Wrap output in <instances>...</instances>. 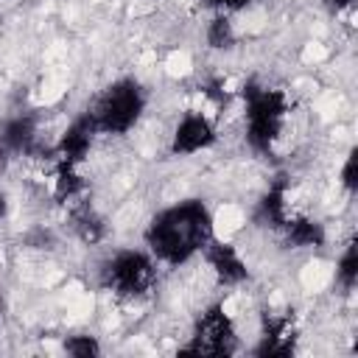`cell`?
Returning <instances> with one entry per match:
<instances>
[{"mask_svg":"<svg viewBox=\"0 0 358 358\" xmlns=\"http://www.w3.org/2000/svg\"><path fill=\"white\" fill-rule=\"evenodd\" d=\"M101 280L112 294L134 299V296H143L145 291H151V285L157 280V266H154L151 255L137 252V249H123L103 263Z\"/></svg>","mask_w":358,"mask_h":358,"instance_id":"cell-4","label":"cell"},{"mask_svg":"<svg viewBox=\"0 0 358 358\" xmlns=\"http://www.w3.org/2000/svg\"><path fill=\"white\" fill-rule=\"evenodd\" d=\"M95 134H98V129H95L92 117H90V115H81L78 120H73V123L64 129V134H62V140H59V145H56V157H59L62 162L78 165V162L90 154V145H92Z\"/></svg>","mask_w":358,"mask_h":358,"instance_id":"cell-7","label":"cell"},{"mask_svg":"<svg viewBox=\"0 0 358 358\" xmlns=\"http://www.w3.org/2000/svg\"><path fill=\"white\" fill-rule=\"evenodd\" d=\"M280 232L285 235V243L294 249H316L324 243V227L305 215H291L280 227Z\"/></svg>","mask_w":358,"mask_h":358,"instance_id":"cell-10","label":"cell"},{"mask_svg":"<svg viewBox=\"0 0 358 358\" xmlns=\"http://www.w3.org/2000/svg\"><path fill=\"white\" fill-rule=\"evenodd\" d=\"M204 36H207V45L215 48V50H227V48L235 45V28H232L227 11H218V14L207 22V34H204Z\"/></svg>","mask_w":358,"mask_h":358,"instance_id":"cell-14","label":"cell"},{"mask_svg":"<svg viewBox=\"0 0 358 358\" xmlns=\"http://www.w3.org/2000/svg\"><path fill=\"white\" fill-rule=\"evenodd\" d=\"M322 3H324V8H330L333 14H338V11H344V8L352 6V0H322Z\"/></svg>","mask_w":358,"mask_h":358,"instance_id":"cell-19","label":"cell"},{"mask_svg":"<svg viewBox=\"0 0 358 358\" xmlns=\"http://www.w3.org/2000/svg\"><path fill=\"white\" fill-rule=\"evenodd\" d=\"M341 182H344L347 190H355V187H358V182H355V151L347 157V162H344V168H341Z\"/></svg>","mask_w":358,"mask_h":358,"instance_id":"cell-17","label":"cell"},{"mask_svg":"<svg viewBox=\"0 0 358 358\" xmlns=\"http://www.w3.org/2000/svg\"><path fill=\"white\" fill-rule=\"evenodd\" d=\"M145 109V95L137 81L120 78L112 87H106L95 106L87 112L98 129V134H126L143 115Z\"/></svg>","mask_w":358,"mask_h":358,"instance_id":"cell-3","label":"cell"},{"mask_svg":"<svg viewBox=\"0 0 358 358\" xmlns=\"http://www.w3.org/2000/svg\"><path fill=\"white\" fill-rule=\"evenodd\" d=\"M249 0H210V6H215L218 11H235L241 6H246Z\"/></svg>","mask_w":358,"mask_h":358,"instance_id":"cell-18","label":"cell"},{"mask_svg":"<svg viewBox=\"0 0 358 358\" xmlns=\"http://www.w3.org/2000/svg\"><path fill=\"white\" fill-rule=\"evenodd\" d=\"M246 98V140L255 151H271L277 143L285 115H288V98L280 90L249 84L243 87Z\"/></svg>","mask_w":358,"mask_h":358,"instance_id":"cell-2","label":"cell"},{"mask_svg":"<svg viewBox=\"0 0 358 358\" xmlns=\"http://www.w3.org/2000/svg\"><path fill=\"white\" fill-rule=\"evenodd\" d=\"M204 255H207V263H210L213 274H215L224 285H238V282L246 280L249 271H246V263H243V257L238 255L235 246L210 241V243L204 246Z\"/></svg>","mask_w":358,"mask_h":358,"instance_id":"cell-8","label":"cell"},{"mask_svg":"<svg viewBox=\"0 0 358 358\" xmlns=\"http://www.w3.org/2000/svg\"><path fill=\"white\" fill-rule=\"evenodd\" d=\"M34 140H36V126H34V117H14L3 126V134H0V151L3 154H25L34 148Z\"/></svg>","mask_w":358,"mask_h":358,"instance_id":"cell-11","label":"cell"},{"mask_svg":"<svg viewBox=\"0 0 358 358\" xmlns=\"http://www.w3.org/2000/svg\"><path fill=\"white\" fill-rule=\"evenodd\" d=\"M81 193H84V179L78 173V165L59 159L56 173H53V196L62 204H67V201H76Z\"/></svg>","mask_w":358,"mask_h":358,"instance_id":"cell-12","label":"cell"},{"mask_svg":"<svg viewBox=\"0 0 358 358\" xmlns=\"http://www.w3.org/2000/svg\"><path fill=\"white\" fill-rule=\"evenodd\" d=\"M336 280L344 291H352L355 288V280H358V255H355V246L350 243L347 252L341 255L338 266H336Z\"/></svg>","mask_w":358,"mask_h":358,"instance_id":"cell-15","label":"cell"},{"mask_svg":"<svg viewBox=\"0 0 358 358\" xmlns=\"http://www.w3.org/2000/svg\"><path fill=\"white\" fill-rule=\"evenodd\" d=\"M64 352H70L76 358H92V355L101 352V344L92 336H70L64 341Z\"/></svg>","mask_w":358,"mask_h":358,"instance_id":"cell-16","label":"cell"},{"mask_svg":"<svg viewBox=\"0 0 358 358\" xmlns=\"http://www.w3.org/2000/svg\"><path fill=\"white\" fill-rule=\"evenodd\" d=\"M296 341L294 322L288 316H271L263 327V341L257 347V355H291Z\"/></svg>","mask_w":358,"mask_h":358,"instance_id":"cell-9","label":"cell"},{"mask_svg":"<svg viewBox=\"0 0 358 358\" xmlns=\"http://www.w3.org/2000/svg\"><path fill=\"white\" fill-rule=\"evenodd\" d=\"M215 143V123L210 120L207 112L201 109H190L173 129L171 137V154L176 157H187L196 154L201 148H210Z\"/></svg>","mask_w":358,"mask_h":358,"instance_id":"cell-6","label":"cell"},{"mask_svg":"<svg viewBox=\"0 0 358 358\" xmlns=\"http://www.w3.org/2000/svg\"><path fill=\"white\" fill-rule=\"evenodd\" d=\"M3 213H6V201L0 199V215H3Z\"/></svg>","mask_w":358,"mask_h":358,"instance_id":"cell-20","label":"cell"},{"mask_svg":"<svg viewBox=\"0 0 358 358\" xmlns=\"http://www.w3.org/2000/svg\"><path fill=\"white\" fill-rule=\"evenodd\" d=\"M145 241L157 260L179 266L213 241V218L199 199H187L157 213L148 224Z\"/></svg>","mask_w":358,"mask_h":358,"instance_id":"cell-1","label":"cell"},{"mask_svg":"<svg viewBox=\"0 0 358 358\" xmlns=\"http://www.w3.org/2000/svg\"><path fill=\"white\" fill-rule=\"evenodd\" d=\"M182 355H229L235 352V324L221 308H210L201 313L193 338L179 350Z\"/></svg>","mask_w":358,"mask_h":358,"instance_id":"cell-5","label":"cell"},{"mask_svg":"<svg viewBox=\"0 0 358 358\" xmlns=\"http://www.w3.org/2000/svg\"><path fill=\"white\" fill-rule=\"evenodd\" d=\"M73 227H76V232H78V238H81L84 243H98V241H103V235H106V227H103L101 215H98L92 207H87V204L73 213Z\"/></svg>","mask_w":358,"mask_h":358,"instance_id":"cell-13","label":"cell"}]
</instances>
